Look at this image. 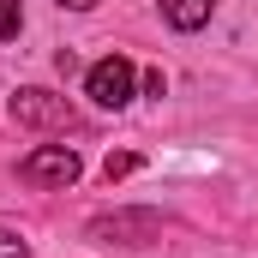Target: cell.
I'll use <instances>...</instances> for the list:
<instances>
[{
  "label": "cell",
  "mask_w": 258,
  "mask_h": 258,
  "mask_svg": "<svg viewBox=\"0 0 258 258\" xmlns=\"http://www.w3.org/2000/svg\"><path fill=\"white\" fill-rule=\"evenodd\" d=\"M132 84H138V72H132L126 54H108V60H96L90 72H84V96H90L96 108H126Z\"/></svg>",
  "instance_id": "6da1fadb"
},
{
  "label": "cell",
  "mask_w": 258,
  "mask_h": 258,
  "mask_svg": "<svg viewBox=\"0 0 258 258\" xmlns=\"http://www.w3.org/2000/svg\"><path fill=\"white\" fill-rule=\"evenodd\" d=\"M78 150L72 144H42V150H30L24 162H18V180H30V186H72L78 180Z\"/></svg>",
  "instance_id": "7a4b0ae2"
},
{
  "label": "cell",
  "mask_w": 258,
  "mask_h": 258,
  "mask_svg": "<svg viewBox=\"0 0 258 258\" xmlns=\"http://www.w3.org/2000/svg\"><path fill=\"white\" fill-rule=\"evenodd\" d=\"M12 120H18V126H72V102L30 84V90L12 96Z\"/></svg>",
  "instance_id": "3957f363"
},
{
  "label": "cell",
  "mask_w": 258,
  "mask_h": 258,
  "mask_svg": "<svg viewBox=\"0 0 258 258\" xmlns=\"http://www.w3.org/2000/svg\"><path fill=\"white\" fill-rule=\"evenodd\" d=\"M210 12H216V0H162V18H168L174 30H198V24H210Z\"/></svg>",
  "instance_id": "277c9868"
},
{
  "label": "cell",
  "mask_w": 258,
  "mask_h": 258,
  "mask_svg": "<svg viewBox=\"0 0 258 258\" xmlns=\"http://www.w3.org/2000/svg\"><path fill=\"white\" fill-rule=\"evenodd\" d=\"M90 234L96 240H108V234H156V216L150 210H138V216H102V222H90Z\"/></svg>",
  "instance_id": "5b68a950"
},
{
  "label": "cell",
  "mask_w": 258,
  "mask_h": 258,
  "mask_svg": "<svg viewBox=\"0 0 258 258\" xmlns=\"http://www.w3.org/2000/svg\"><path fill=\"white\" fill-rule=\"evenodd\" d=\"M18 24H24V6H18V0H0V42H12Z\"/></svg>",
  "instance_id": "8992f818"
},
{
  "label": "cell",
  "mask_w": 258,
  "mask_h": 258,
  "mask_svg": "<svg viewBox=\"0 0 258 258\" xmlns=\"http://www.w3.org/2000/svg\"><path fill=\"white\" fill-rule=\"evenodd\" d=\"M132 168H138V156H132V150H120V156H108V162H102V180L114 186V180H126Z\"/></svg>",
  "instance_id": "52a82bcc"
},
{
  "label": "cell",
  "mask_w": 258,
  "mask_h": 258,
  "mask_svg": "<svg viewBox=\"0 0 258 258\" xmlns=\"http://www.w3.org/2000/svg\"><path fill=\"white\" fill-rule=\"evenodd\" d=\"M0 258H30V246H24L12 228H0Z\"/></svg>",
  "instance_id": "ba28073f"
},
{
  "label": "cell",
  "mask_w": 258,
  "mask_h": 258,
  "mask_svg": "<svg viewBox=\"0 0 258 258\" xmlns=\"http://www.w3.org/2000/svg\"><path fill=\"white\" fill-rule=\"evenodd\" d=\"M60 6H72V12H84V6H96V0H60Z\"/></svg>",
  "instance_id": "9c48e42d"
}]
</instances>
